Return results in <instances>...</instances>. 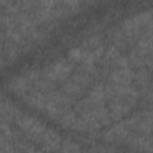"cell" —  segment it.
<instances>
[{
  "instance_id": "obj_1",
  "label": "cell",
  "mask_w": 153,
  "mask_h": 153,
  "mask_svg": "<svg viewBox=\"0 0 153 153\" xmlns=\"http://www.w3.org/2000/svg\"><path fill=\"white\" fill-rule=\"evenodd\" d=\"M0 120L5 122H14L25 136L44 148L45 151H57L61 146V137L39 120L22 112L11 102L0 98Z\"/></svg>"
}]
</instances>
